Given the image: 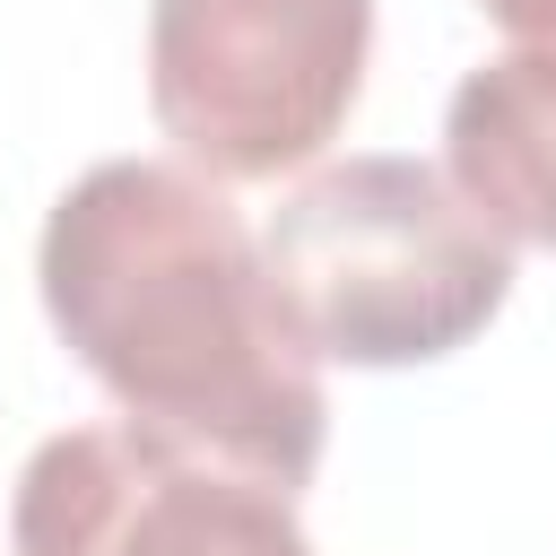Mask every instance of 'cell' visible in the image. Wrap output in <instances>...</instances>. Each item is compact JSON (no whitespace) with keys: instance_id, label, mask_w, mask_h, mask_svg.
Wrapping results in <instances>:
<instances>
[{"instance_id":"1","label":"cell","mask_w":556,"mask_h":556,"mask_svg":"<svg viewBox=\"0 0 556 556\" xmlns=\"http://www.w3.org/2000/svg\"><path fill=\"white\" fill-rule=\"evenodd\" d=\"M35 287L61 348L122 417L304 486L330 443V391L287 330L252 226L191 165H87L35 243Z\"/></svg>"},{"instance_id":"2","label":"cell","mask_w":556,"mask_h":556,"mask_svg":"<svg viewBox=\"0 0 556 556\" xmlns=\"http://www.w3.org/2000/svg\"><path fill=\"white\" fill-rule=\"evenodd\" d=\"M261 269L313 365H434L469 348L513 295V243L417 156H339L304 174L269 226Z\"/></svg>"},{"instance_id":"3","label":"cell","mask_w":556,"mask_h":556,"mask_svg":"<svg viewBox=\"0 0 556 556\" xmlns=\"http://www.w3.org/2000/svg\"><path fill=\"white\" fill-rule=\"evenodd\" d=\"M374 52V0H148V113L208 182L313 165Z\"/></svg>"},{"instance_id":"4","label":"cell","mask_w":556,"mask_h":556,"mask_svg":"<svg viewBox=\"0 0 556 556\" xmlns=\"http://www.w3.org/2000/svg\"><path fill=\"white\" fill-rule=\"evenodd\" d=\"M17 556H313L295 486L139 417L52 434L9 504Z\"/></svg>"},{"instance_id":"5","label":"cell","mask_w":556,"mask_h":556,"mask_svg":"<svg viewBox=\"0 0 556 556\" xmlns=\"http://www.w3.org/2000/svg\"><path fill=\"white\" fill-rule=\"evenodd\" d=\"M443 174L504 243L556 252V43H513L452 87Z\"/></svg>"},{"instance_id":"6","label":"cell","mask_w":556,"mask_h":556,"mask_svg":"<svg viewBox=\"0 0 556 556\" xmlns=\"http://www.w3.org/2000/svg\"><path fill=\"white\" fill-rule=\"evenodd\" d=\"M513 43H556V0H478Z\"/></svg>"}]
</instances>
